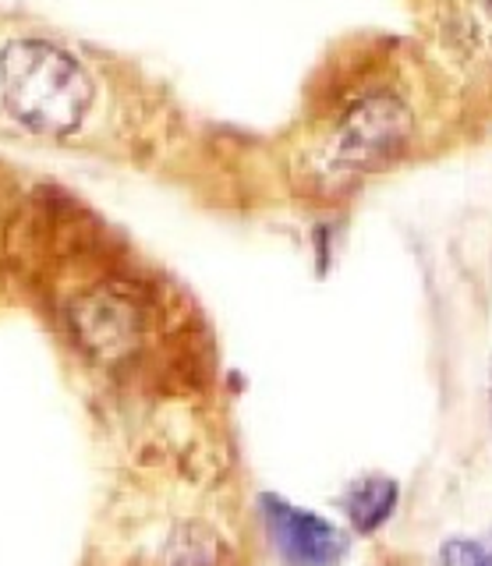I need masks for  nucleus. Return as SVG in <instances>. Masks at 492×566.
I'll return each instance as SVG.
<instances>
[{"instance_id": "nucleus-1", "label": "nucleus", "mask_w": 492, "mask_h": 566, "mask_svg": "<svg viewBox=\"0 0 492 566\" xmlns=\"http://www.w3.org/2000/svg\"><path fill=\"white\" fill-rule=\"evenodd\" d=\"M0 96L32 132L67 135L85 120L93 82L61 46L46 40H11L0 50Z\"/></svg>"}, {"instance_id": "nucleus-2", "label": "nucleus", "mask_w": 492, "mask_h": 566, "mask_svg": "<svg viewBox=\"0 0 492 566\" xmlns=\"http://www.w3.org/2000/svg\"><path fill=\"white\" fill-rule=\"evenodd\" d=\"M411 111L397 96L379 93L358 99L337 124L333 164L341 170H376L408 146Z\"/></svg>"}, {"instance_id": "nucleus-3", "label": "nucleus", "mask_w": 492, "mask_h": 566, "mask_svg": "<svg viewBox=\"0 0 492 566\" xmlns=\"http://www.w3.org/2000/svg\"><path fill=\"white\" fill-rule=\"evenodd\" d=\"M262 517L284 566H337L347 553V538L337 524L280 495H262Z\"/></svg>"}, {"instance_id": "nucleus-4", "label": "nucleus", "mask_w": 492, "mask_h": 566, "mask_svg": "<svg viewBox=\"0 0 492 566\" xmlns=\"http://www.w3.org/2000/svg\"><path fill=\"white\" fill-rule=\"evenodd\" d=\"M78 326H82V336L96 350L121 354L138 340V333H143V312H138L132 297L117 291H103V294H93L90 301H82Z\"/></svg>"}, {"instance_id": "nucleus-5", "label": "nucleus", "mask_w": 492, "mask_h": 566, "mask_svg": "<svg viewBox=\"0 0 492 566\" xmlns=\"http://www.w3.org/2000/svg\"><path fill=\"white\" fill-rule=\"evenodd\" d=\"M344 517L358 535H376L394 521L400 506V485L390 474H362L344 492Z\"/></svg>"}, {"instance_id": "nucleus-6", "label": "nucleus", "mask_w": 492, "mask_h": 566, "mask_svg": "<svg viewBox=\"0 0 492 566\" xmlns=\"http://www.w3.org/2000/svg\"><path fill=\"white\" fill-rule=\"evenodd\" d=\"M439 566H492V531L489 535H453L439 545Z\"/></svg>"}, {"instance_id": "nucleus-7", "label": "nucleus", "mask_w": 492, "mask_h": 566, "mask_svg": "<svg viewBox=\"0 0 492 566\" xmlns=\"http://www.w3.org/2000/svg\"><path fill=\"white\" fill-rule=\"evenodd\" d=\"M489 421H492V361H489Z\"/></svg>"}]
</instances>
